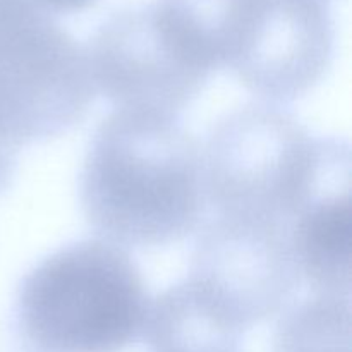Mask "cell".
Returning <instances> with one entry per match:
<instances>
[{"instance_id": "277c9868", "label": "cell", "mask_w": 352, "mask_h": 352, "mask_svg": "<svg viewBox=\"0 0 352 352\" xmlns=\"http://www.w3.org/2000/svg\"><path fill=\"white\" fill-rule=\"evenodd\" d=\"M86 50L40 0H0V144L17 151L81 122L95 100Z\"/></svg>"}, {"instance_id": "8fae6325", "label": "cell", "mask_w": 352, "mask_h": 352, "mask_svg": "<svg viewBox=\"0 0 352 352\" xmlns=\"http://www.w3.org/2000/svg\"><path fill=\"white\" fill-rule=\"evenodd\" d=\"M0 352H45L31 342L17 323L0 322Z\"/></svg>"}, {"instance_id": "3957f363", "label": "cell", "mask_w": 352, "mask_h": 352, "mask_svg": "<svg viewBox=\"0 0 352 352\" xmlns=\"http://www.w3.org/2000/svg\"><path fill=\"white\" fill-rule=\"evenodd\" d=\"M150 302L129 253L89 239L55 251L23 278L16 323L45 352H120L143 336Z\"/></svg>"}, {"instance_id": "9c48e42d", "label": "cell", "mask_w": 352, "mask_h": 352, "mask_svg": "<svg viewBox=\"0 0 352 352\" xmlns=\"http://www.w3.org/2000/svg\"><path fill=\"white\" fill-rule=\"evenodd\" d=\"M244 330L192 278L162 292L148 308L150 352H241Z\"/></svg>"}, {"instance_id": "52a82bcc", "label": "cell", "mask_w": 352, "mask_h": 352, "mask_svg": "<svg viewBox=\"0 0 352 352\" xmlns=\"http://www.w3.org/2000/svg\"><path fill=\"white\" fill-rule=\"evenodd\" d=\"M189 278L244 332L284 313L301 282L287 227L223 215L199 234Z\"/></svg>"}, {"instance_id": "ba28073f", "label": "cell", "mask_w": 352, "mask_h": 352, "mask_svg": "<svg viewBox=\"0 0 352 352\" xmlns=\"http://www.w3.org/2000/svg\"><path fill=\"white\" fill-rule=\"evenodd\" d=\"M289 239L315 294L351 298V179L323 188L292 220Z\"/></svg>"}, {"instance_id": "6da1fadb", "label": "cell", "mask_w": 352, "mask_h": 352, "mask_svg": "<svg viewBox=\"0 0 352 352\" xmlns=\"http://www.w3.org/2000/svg\"><path fill=\"white\" fill-rule=\"evenodd\" d=\"M201 150L172 116L117 109L93 136L81 206L102 239L122 248L179 243L205 210Z\"/></svg>"}, {"instance_id": "30bf717a", "label": "cell", "mask_w": 352, "mask_h": 352, "mask_svg": "<svg viewBox=\"0 0 352 352\" xmlns=\"http://www.w3.org/2000/svg\"><path fill=\"white\" fill-rule=\"evenodd\" d=\"M274 352H351V298L315 294L285 309Z\"/></svg>"}, {"instance_id": "4fadbf2b", "label": "cell", "mask_w": 352, "mask_h": 352, "mask_svg": "<svg viewBox=\"0 0 352 352\" xmlns=\"http://www.w3.org/2000/svg\"><path fill=\"white\" fill-rule=\"evenodd\" d=\"M50 12H79L86 7L93 6L96 0H40Z\"/></svg>"}, {"instance_id": "8992f818", "label": "cell", "mask_w": 352, "mask_h": 352, "mask_svg": "<svg viewBox=\"0 0 352 352\" xmlns=\"http://www.w3.org/2000/svg\"><path fill=\"white\" fill-rule=\"evenodd\" d=\"M333 52L327 0H232L223 30V67L267 103L308 93Z\"/></svg>"}, {"instance_id": "7a4b0ae2", "label": "cell", "mask_w": 352, "mask_h": 352, "mask_svg": "<svg viewBox=\"0 0 352 352\" xmlns=\"http://www.w3.org/2000/svg\"><path fill=\"white\" fill-rule=\"evenodd\" d=\"M201 172L217 215L289 229L323 188L351 177V150L346 141L313 138L278 105L251 103L213 126Z\"/></svg>"}, {"instance_id": "7c38bea8", "label": "cell", "mask_w": 352, "mask_h": 352, "mask_svg": "<svg viewBox=\"0 0 352 352\" xmlns=\"http://www.w3.org/2000/svg\"><path fill=\"white\" fill-rule=\"evenodd\" d=\"M16 170V151L0 144V192L9 188Z\"/></svg>"}, {"instance_id": "5b68a950", "label": "cell", "mask_w": 352, "mask_h": 352, "mask_svg": "<svg viewBox=\"0 0 352 352\" xmlns=\"http://www.w3.org/2000/svg\"><path fill=\"white\" fill-rule=\"evenodd\" d=\"M85 50L95 89L117 109L177 117L212 74L157 2L116 10Z\"/></svg>"}]
</instances>
